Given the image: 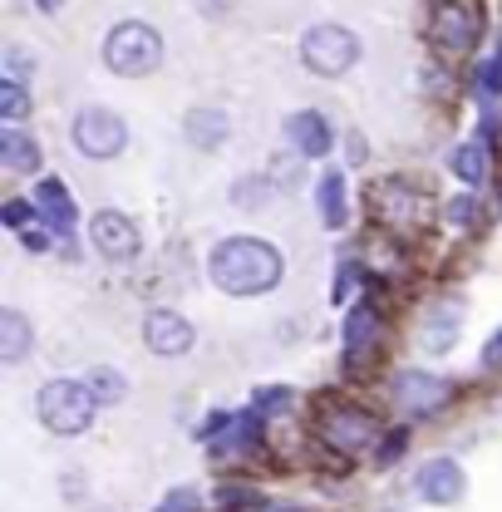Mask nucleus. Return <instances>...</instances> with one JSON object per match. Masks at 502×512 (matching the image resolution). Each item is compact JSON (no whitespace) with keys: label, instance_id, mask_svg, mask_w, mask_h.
<instances>
[{"label":"nucleus","instance_id":"25","mask_svg":"<svg viewBox=\"0 0 502 512\" xmlns=\"http://www.w3.org/2000/svg\"><path fill=\"white\" fill-rule=\"evenodd\" d=\"M443 212H448V222H453V227H473V222L483 217V207H478L473 197H453Z\"/></svg>","mask_w":502,"mask_h":512},{"label":"nucleus","instance_id":"33","mask_svg":"<svg viewBox=\"0 0 502 512\" xmlns=\"http://www.w3.org/2000/svg\"><path fill=\"white\" fill-rule=\"evenodd\" d=\"M25 247H30V252H45L50 237H45V232H25Z\"/></svg>","mask_w":502,"mask_h":512},{"label":"nucleus","instance_id":"31","mask_svg":"<svg viewBox=\"0 0 502 512\" xmlns=\"http://www.w3.org/2000/svg\"><path fill=\"white\" fill-rule=\"evenodd\" d=\"M399 453H404V434H389V439H384V448H379V463H394Z\"/></svg>","mask_w":502,"mask_h":512},{"label":"nucleus","instance_id":"19","mask_svg":"<svg viewBox=\"0 0 502 512\" xmlns=\"http://www.w3.org/2000/svg\"><path fill=\"white\" fill-rule=\"evenodd\" d=\"M375 330H379L375 306H355V311H350V320H345V355L355 360V355L375 340Z\"/></svg>","mask_w":502,"mask_h":512},{"label":"nucleus","instance_id":"3","mask_svg":"<svg viewBox=\"0 0 502 512\" xmlns=\"http://www.w3.org/2000/svg\"><path fill=\"white\" fill-rule=\"evenodd\" d=\"M104 64L114 74H124V79H143V74H153L163 64V35L153 25H143V20H124L104 40Z\"/></svg>","mask_w":502,"mask_h":512},{"label":"nucleus","instance_id":"27","mask_svg":"<svg viewBox=\"0 0 502 512\" xmlns=\"http://www.w3.org/2000/svg\"><path fill=\"white\" fill-rule=\"evenodd\" d=\"M30 217H35V207H30V202H20V197H10V202L0 207V222H5V227H15V232H25V222H30Z\"/></svg>","mask_w":502,"mask_h":512},{"label":"nucleus","instance_id":"30","mask_svg":"<svg viewBox=\"0 0 502 512\" xmlns=\"http://www.w3.org/2000/svg\"><path fill=\"white\" fill-rule=\"evenodd\" d=\"M365 153H370V148H365V138L350 128V133H345V158H350V163H365Z\"/></svg>","mask_w":502,"mask_h":512},{"label":"nucleus","instance_id":"16","mask_svg":"<svg viewBox=\"0 0 502 512\" xmlns=\"http://www.w3.org/2000/svg\"><path fill=\"white\" fill-rule=\"evenodd\" d=\"M315 202H320V217H325V227H345V173H320V183H315Z\"/></svg>","mask_w":502,"mask_h":512},{"label":"nucleus","instance_id":"22","mask_svg":"<svg viewBox=\"0 0 502 512\" xmlns=\"http://www.w3.org/2000/svg\"><path fill=\"white\" fill-rule=\"evenodd\" d=\"M84 384H89V394H94L99 404H119V399L128 394V380L119 375V370H109V365H94Z\"/></svg>","mask_w":502,"mask_h":512},{"label":"nucleus","instance_id":"4","mask_svg":"<svg viewBox=\"0 0 502 512\" xmlns=\"http://www.w3.org/2000/svg\"><path fill=\"white\" fill-rule=\"evenodd\" d=\"M301 60H306L311 74L335 79V74H345L350 64L360 60V35H350L345 25H315L301 40Z\"/></svg>","mask_w":502,"mask_h":512},{"label":"nucleus","instance_id":"11","mask_svg":"<svg viewBox=\"0 0 502 512\" xmlns=\"http://www.w3.org/2000/svg\"><path fill=\"white\" fill-rule=\"evenodd\" d=\"M325 439L340 453H360L375 439V419L365 409H335V414H325Z\"/></svg>","mask_w":502,"mask_h":512},{"label":"nucleus","instance_id":"28","mask_svg":"<svg viewBox=\"0 0 502 512\" xmlns=\"http://www.w3.org/2000/svg\"><path fill=\"white\" fill-rule=\"evenodd\" d=\"M5 69H10V79L20 84V79H25V74H30L35 64H30V55H25L20 45H10V50H5Z\"/></svg>","mask_w":502,"mask_h":512},{"label":"nucleus","instance_id":"9","mask_svg":"<svg viewBox=\"0 0 502 512\" xmlns=\"http://www.w3.org/2000/svg\"><path fill=\"white\" fill-rule=\"evenodd\" d=\"M473 40H478V15L468 5H458V0H443L434 10V45H443V50H473Z\"/></svg>","mask_w":502,"mask_h":512},{"label":"nucleus","instance_id":"32","mask_svg":"<svg viewBox=\"0 0 502 512\" xmlns=\"http://www.w3.org/2000/svg\"><path fill=\"white\" fill-rule=\"evenodd\" d=\"M483 365H502V330L488 340V345H483Z\"/></svg>","mask_w":502,"mask_h":512},{"label":"nucleus","instance_id":"24","mask_svg":"<svg viewBox=\"0 0 502 512\" xmlns=\"http://www.w3.org/2000/svg\"><path fill=\"white\" fill-rule=\"evenodd\" d=\"M478 94H488V99H493V94H502V50H498V55H488V60H483V69H478Z\"/></svg>","mask_w":502,"mask_h":512},{"label":"nucleus","instance_id":"1","mask_svg":"<svg viewBox=\"0 0 502 512\" xmlns=\"http://www.w3.org/2000/svg\"><path fill=\"white\" fill-rule=\"evenodd\" d=\"M207 271H212V281L227 296H261V291H271L286 276V261L261 237H227V242H217V252L207 256Z\"/></svg>","mask_w":502,"mask_h":512},{"label":"nucleus","instance_id":"14","mask_svg":"<svg viewBox=\"0 0 502 512\" xmlns=\"http://www.w3.org/2000/svg\"><path fill=\"white\" fill-rule=\"evenodd\" d=\"M0 163L15 173H40V143L20 128H0Z\"/></svg>","mask_w":502,"mask_h":512},{"label":"nucleus","instance_id":"17","mask_svg":"<svg viewBox=\"0 0 502 512\" xmlns=\"http://www.w3.org/2000/svg\"><path fill=\"white\" fill-rule=\"evenodd\" d=\"M25 350H30V320L20 311H0V360L15 365L25 360Z\"/></svg>","mask_w":502,"mask_h":512},{"label":"nucleus","instance_id":"15","mask_svg":"<svg viewBox=\"0 0 502 512\" xmlns=\"http://www.w3.org/2000/svg\"><path fill=\"white\" fill-rule=\"evenodd\" d=\"M458 316H463L458 301L434 306V311H429V325H424V350H434V355L453 350V340H458Z\"/></svg>","mask_w":502,"mask_h":512},{"label":"nucleus","instance_id":"20","mask_svg":"<svg viewBox=\"0 0 502 512\" xmlns=\"http://www.w3.org/2000/svg\"><path fill=\"white\" fill-rule=\"evenodd\" d=\"M188 133H192V143L217 148V143L227 138V114H217V109H192V114H188Z\"/></svg>","mask_w":502,"mask_h":512},{"label":"nucleus","instance_id":"29","mask_svg":"<svg viewBox=\"0 0 502 512\" xmlns=\"http://www.w3.org/2000/svg\"><path fill=\"white\" fill-rule=\"evenodd\" d=\"M291 404V389H256V409H286Z\"/></svg>","mask_w":502,"mask_h":512},{"label":"nucleus","instance_id":"34","mask_svg":"<svg viewBox=\"0 0 502 512\" xmlns=\"http://www.w3.org/2000/svg\"><path fill=\"white\" fill-rule=\"evenodd\" d=\"M64 0H40V10H60Z\"/></svg>","mask_w":502,"mask_h":512},{"label":"nucleus","instance_id":"35","mask_svg":"<svg viewBox=\"0 0 502 512\" xmlns=\"http://www.w3.org/2000/svg\"><path fill=\"white\" fill-rule=\"evenodd\" d=\"M261 512H296V508H261Z\"/></svg>","mask_w":502,"mask_h":512},{"label":"nucleus","instance_id":"6","mask_svg":"<svg viewBox=\"0 0 502 512\" xmlns=\"http://www.w3.org/2000/svg\"><path fill=\"white\" fill-rule=\"evenodd\" d=\"M89 242L109 256V261H133V256H138V227L128 222L124 212L104 207V212L89 217Z\"/></svg>","mask_w":502,"mask_h":512},{"label":"nucleus","instance_id":"7","mask_svg":"<svg viewBox=\"0 0 502 512\" xmlns=\"http://www.w3.org/2000/svg\"><path fill=\"white\" fill-rule=\"evenodd\" d=\"M463 468L453 463V458H429L424 468H419V498L424 503H434V508H453L458 498H463Z\"/></svg>","mask_w":502,"mask_h":512},{"label":"nucleus","instance_id":"8","mask_svg":"<svg viewBox=\"0 0 502 512\" xmlns=\"http://www.w3.org/2000/svg\"><path fill=\"white\" fill-rule=\"evenodd\" d=\"M143 340H148L153 355H188L197 330L178 311H153V316L143 320Z\"/></svg>","mask_w":502,"mask_h":512},{"label":"nucleus","instance_id":"12","mask_svg":"<svg viewBox=\"0 0 502 512\" xmlns=\"http://www.w3.org/2000/svg\"><path fill=\"white\" fill-rule=\"evenodd\" d=\"M286 138H291V148L301 153V158H325L330 153V119L325 114H315V109H301V114H291L286 119Z\"/></svg>","mask_w":502,"mask_h":512},{"label":"nucleus","instance_id":"5","mask_svg":"<svg viewBox=\"0 0 502 512\" xmlns=\"http://www.w3.org/2000/svg\"><path fill=\"white\" fill-rule=\"evenodd\" d=\"M74 148L84 158H119L128 148V124L109 109H79L74 119Z\"/></svg>","mask_w":502,"mask_h":512},{"label":"nucleus","instance_id":"21","mask_svg":"<svg viewBox=\"0 0 502 512\" xmlns=\"http://www.w3.org/2000/svg\"><path fill=\"white\" fill-rule=\"evenodd\" d=\"M453 173L468 183V188H478V183H488V153L478 148V143H463L458 153H453Z\"/></svg>","mask_w":502,"mask_h":512},{"label":"nucleus","instance_id":"13","mask_svg":"<svg viewBox=\"0 0 502 512\" xmlns=\"http://www.w3.org/2000/svg\"><path fill=\"white\" fill-rule=\"evenodd\" d=\"M35 207H40V217H50V227H55V232H69V227H74V217H79L60 178H40V188H35Z\"/></svg>","mask_w":502,"mask_h":512},{"label":"nucleus","instance_id":"26","mask_svg":"<svg viewBox=\"0 0 502 512\" xmlns=\"http://www.w3.org/2000/svg\"><path fill=\"white\" fill-rule=\"evenodd\" d=\"M158 512H202V493L197 488H178V493H168Z\"/></svg>","mask_w":502,"mask_h":512},{"label":"nucleus","instance_id":"23","mask_svg":"<svg viewBox=\"0 0 502 512\" xmlns=\"http://www.w3.org/2000/svg\"><path fill=\"white\" fill-rule=\"evenodd\" d=\"M0 114H5L10 124L30 114V94H25V84H15V79H5V84H0Z\"/></svg>","mask_w":502,"mask_h":512},{"label":"nucleus","instance_id":"18","mask_svg":"<svg viewBox=\"0 0 502 512\" xmlns=\"http://www.w3.org/2000/svg\"><path fill=\"white\" fill-rule=\"evenodd\" d=\"M256 439H261V419L256 414H237V419H227L222 424V439H217V453H247V448H256Z\"/></svg>","mask_w":502,"mask_h":512},{"label":"nucleus","instance_id":"2","mask_svg":"<svg viewBox=\"0 0 502 512\" xmlns=\"http://www.w3.org/2000/svg\"><path fill=\"white\" fill-rule=\"evenodd\" d=\"M35 409H40V424H45L50 434L74 439V434H84V429L94 424L99 399L89 394V384H79V380H50L45 389H40Z\"/></svg>","mask_w":502,"mask_h":512},{"label":"nucleus","instance_id":"10","mask_svg":"<svg viewBox=\"0 0 502 512\" xmlns=\"http://www.w3.org/2000/svg\"><path fill=\"white\" fill-rule=\"evenodd\" d=\"M394 399H399L409 414H434L443 399H448V380H439V375H419V370H404V375H394Z\"/></svg>","mask_w":502,"mask_h":512}]
</instances>
